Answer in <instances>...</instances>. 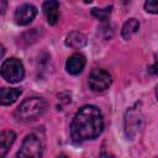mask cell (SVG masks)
Wrapping results in <instances>:
<instances>
[{
    "label": "cell",
    "mask_w": 158,
    "mask_h": 158,
    "mask_svg": "<svg viewBox=\"0 0 158 158\" xmlns=\"http://www.w3.org/2000/svg\"><path fill=\"white\" fill-rule=\"evenodd\" d=\"M104 128L101 111L93 105H85L78 110L72 125L70 136L74 142H84L96 138Z\"/></svg>",
    "instance_id": "cell-1"
},
{
    "label": "cell",
    "mask_w": 158,
    "mask_h": 158,
    "mask_svg": "<svg viewBox=\"0 0 158 158\" xmlns=\"http://www.w3.org/2000/svg\"><path fill=\"white\" fill-rule=\"evenodd\" d=\"M47 110V102L42 98H28L25 99L20 106L15 110L14 116L17 121L30 122L41 117Z\"/></svg>",
    "instance_id": "cell-2"
},
{
    "label": "cell",
    "mask_w": 158,
    "mask_h": 158,
    "mask_svg": "<svg viewBox=\"0 0 158 158\" xmlns=\"http://www.w3.org/2000/svg\"><path fill=\"white\" fill-rule=\"evenodd\" d=\"M143 123V115L141 110V104H136L135 106L130 107L125 116V132L130 139H133L139 130L142 128Z\"/></svg>",
    "instance_id": "cell-3"
},
{
    "label": "cell",
    "mask_w": 158,
    "mask_h": 158,
    "mask_svg": "<svg viewBox=\"0 0 158 158\" xmlns=\"http://www.w3.org/2000/svg\"><path fill=\"white\" fill-rule=\"evenodd\" d=\"M43 138L37 133H30L25 137L20 151L17 152V157H42L43 154Z\"/></svg>",
    "instance_id": "cell-4"
},
{
    "label": "cell",
    "mask_w": 158,
    "mask_h": 158,
    "mask_svg": "<svg viewBox=\"0 0 158 158\" xmlns=\"http://www.w3.org/2000/svg\"><path fill=\"white\" fill-rule=\"evenodd\" d=\"M1 75L9 83H19L25 77V68L20 59L9 58L5 59L1 64Z\"/></svg>",
    "instance_id": "cell-5"
},
{
    "label": "cell",
    "mask_w": 158,
    "mask_h": 158,
    "mask_svg": "<svg viewBox=\"0 0 158 158\" xmlns=\"http://www.w3.org/2000/svg\"><path fill=\"white\" fill-rule=\"evenodd\" d=\"M111 84V75L104 69H94L89 75V86L93 91H104Z\"/></svg>",
    "instance_id": "cell-6"
},
{
    "label": "cell",
    "mask_w": 158,
    "mask_h": 158,
    "mask_svg": "<svg viewBox=\"0 0 158 158\" xmlns=\"http://www.w3.org/2000/svg\"><path fill=\"white\" fill-rule=\"evenodd\" d=\"M37 15V9L33 6V5H30V4H25L22 6H20L16 11H15V15H14V19H15V22L20 26H25V25H28Z\"/></svg>",
    "instance_id": "cell-7"
},
{
    "label": "cell",
    "mask_w": 158,
    "mask_h": 158,
    "mask_svg": "<svg viewBox=\"0 0 158 158\" xmlns=\"http://www.w3.org/2000/svg\"><path fill=\"white\" fill-rule=\"evenodd\" d=\"M85 67V57L81 53H74L72 54L65 63V69L69 74L77 75L79 73H81V70Z\"/></svg>",
    "instance_id": "cell-8"
},
{
    "label": "cell",
    "mask_w": 158,
    "mask_h": 158,
    "mask_svg": "<svg viewBox=\"0 0 158 158\" xmlns=\"http://www.w3.org/2000/svg\"><path fill=\"white\" fill-rule=\"evenodd\" d=\"M43 14L49 25H56L59 16V2L58 0H46L42 5Z\"/></svg>",
    "instance_id": "cell-9"
},
{
    "label": "cell",
    "mask_w": 158,
    "mask_h": 158,
    "mask_svg": "<svg viewBox=\"0 0 158 158\" xmlns=\"http://www.w3.org/2000/svg\"><path fill=\"white\" fill-rule=\"evenodd\" d=\"M22 94V90L19 88H2L0 90V102L1 105H11L14 104L17 98Z\"/></svg>",
    "instance_id": "cell-10"
},
{
    "label": "cell",
    "mask_w": 158,
    "mask_h": 158,
    "mask_svg": "<svg viewBox=\"0 0 158 158\" xmlns=\"http://www.w3.org/2000/svg\"><path fill=\"white\" fill-rule=\"evenodd\" d=\"M65 44L70 48H74V49H79L81 47H84L86 44V36L83 35L81 32H78V31H73L70 32L67 38H65Z\"/></svg>",
    "instance_id": "cell-11"
},
{
    "label": "cell",
    "mask_w": 158,
    "mask_h": 158,
    "mask_svg": "<svg viewBox=\"0 0 158 158\" xmlns=\"http://www.w3.org/2000/svg\"><path fill=\"white\" fill-rule=\"evenodd\" d=\"M15 138H16V135L12 131H4V132H1V135H0V151H1V156L2 157L6 156L7 151L10 149L11 144L14 143Z\"/></svg>",
    "instance_id": "cell-12"
},
{
    "label": "cell",
    "mask_w": 158,
    "mask_h": 158,
    "mask_svg": "<svg viewBox=\"0 0 158 158\" xmlns=\"http://www.w3.org/2000/svg\"><path fill=\"white\" fill-rule=\"evenodd\" d=\"M138 28H139V22L136 19H128L122 26L121 35L125 40H130L138 31Z\"/></svg>",
    "instance_id": "cell-13"
},
{
    "label": "cell",
    "mask_w": 158,
    "mask_h": 158,
    "mask_svg": "<svg viewBox=\"0 0 158 158\" xmlns=\"http://www.w3.org/2000/svg\"><path fill=\"white\" fill-rule=\"evenodd\" d=\"M91 14H93V16H95L96 19H99L101 21H106L111 14V6L105 7V9H93Z\"/></svg>",
    "instance_id": "cell-14"
},
{
    "label": "cell",
    "mask_w": 158,
    "mask_h": 158,
    "mask_svg": "<svg viewBox=\"0 0 158 158\" xmlns=\"http://www.w3.org/2000/svg\"><path fill=\"white\" fill-rule=\"evenodd\" d=\"M144 10L151 14H158V0H146Z\"/></svg>",
    "instance_id": "cell-15"
},
{
    "label": "cell",
    "mask_w": 158,
    "mask_h": 158,
    "mask_svg": "<svg viewBox=\"0 0 158 158\" xmlns=\"http://www.w3.org/2000/svg\"><path fill=\"white\" fill-rule=\"evenodd\" d=\"M148 73L152 74V75L158 74V54H157V57H156L154 63H153L151 67H148Z\"/></svg>",
    "instance_id": "cell-16"
},
{
    "label": "cell",
    "mask_w": 158,
    "mask_h": 158,
    "mask_svg": "<svg viewBox=\"0 0 158 158\" xmlns=\"http://www.w3.org/2000/svg\"><path fill=\"white\" fill-rule=\"evenodd\" d=\"M1 1V14H5V10H6V4L7 1L6 0H0Z\"/></svg>",
    "instance_id": "cell-17"
},
{
    "label": "cell",
    "mask_w": 158,
    "mask_h": 158,
    "mask_svg": "<svg viewBox=\"0 0 158 158\" xmlns=\"http://www.w3.org/2000/svg\"><path fill=\"white\" fill-rule=\"evenodd\" d=\"M156 96H157V100H158V85H157V88H156Z\"/></svg>",
    "instance_id": "cell-18"
},
{
    "label": "cell",
    "mask_w": 158,
    "mask_h": 158,
    "mask_svg": "<svg viewBox=\"0 0 158 158\" xmlns=\"http://www.w3.org/2000/svg\"><path fill=\"white\" fill-rule=\"evenodd\" d=\"M83 1H84V2H86V4H89V2H91L93 0H83Z\"/></svg>",
    "instance_id": "cell-19"
}]
</instances>
